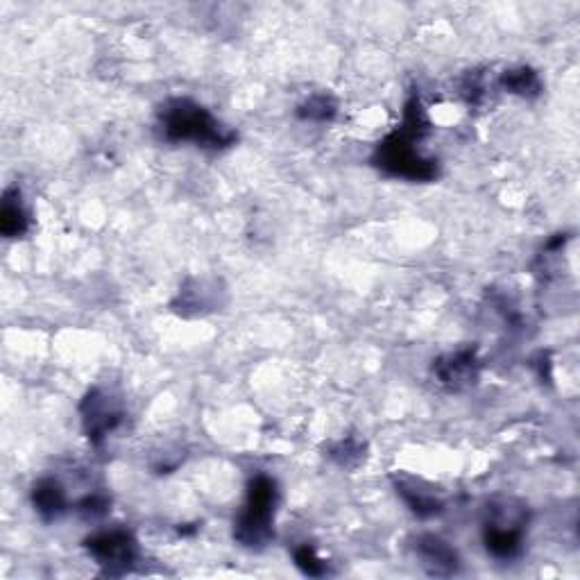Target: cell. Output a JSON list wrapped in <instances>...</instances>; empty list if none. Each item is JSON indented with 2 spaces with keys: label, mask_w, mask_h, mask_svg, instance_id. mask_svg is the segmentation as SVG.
<instances>
[{
  "label": "cell",
  "mask_w": 580,
  "mask_h": 580,
  "mask_svg": "<svg viewBox=\"0 0 580 580\" xmlns=\"http://www.w3.org/2000/svg\"><path fill=\"white\" fill-rule=\"evenodd\" d=\"M501 87L508 93H513V96L537 98L542 91V82H540V75H537L533 68L522 66V68H513V71L503 73Z\"/></svg>",
  "instance_id": "obj_12"
},
{
  "label": "cell",
  "mask_w": 580,
  "mask_h": 580,
  "mask_svg": "<svg viewBox=\"0 0 580 580\" xmlns=\"http://www.w3.org/2000/svg\"><path fill=\"white\" fill-rule=\"evenodd\" d=\"M338 114L336 100L329 93H315V96L306 98L300 107H297V118L311 123H329L334 121Z\"/></svg>",
  "instance_id": "obj_13"
},
{
  "label": "cell",
  "mask_w": 580,
  "mask_h": 580,
  "mask_svg": "<svg viewBox=\"0 0 580 580\" xmlns=\"http://www.w3.org/2000/svg\"><path fill=\"white\" fill-rule=\"evenodd\" d=\"M279 490L275 479L257 474L247 483V497L234 519V540L245 549H263L275 537V510Z\"/></svg>",
  "instance_id": "obj_3"
},
{
  "label": "cell",
  "mask_w": 580,
  "mask_h": 580,
  "mask_svg": "<svg viewBox=\"0 0 580 580\" xmlns=\"http://www.w3.org/2000/svg\"><path fill=\"white\" fill-rule=\"evenodd\" d=\"M30 229V213L25 211L21 191L10 186L3 193V207H0V234L5 238H21Z\"/></svg>",
  "instance_id": "obj_10"
},
{
  "label": "cell",
  "mask_w": 580,
  "mask_h": 580,
  "mask_svg": "<svg viewBox=\"0 0 580 580\" xmlns=\"http://www.w3.org/2000/svg\"><path fill=\"white\" fill-rule=\"evenodd\" d=\"M397 492L402 494V499L408 503V508H411L417 517H433L442 513V503L426 490H417L413 485L397 483Z\"/></svg>",
  "instance_id": "obj_14"
},
{
  "label": "cell",
  "mask_w": 580,
  "mask_h": 580,
  "mask_svg": "<svg viewBox=\"0 0 580 580\" xmlns=\"http://www.w3.org/2000/svg\"><path fill=\"white\" fill-rule=\"evenodd\" d=\"M32 506L44 522H55L68 510V497L57 479H39L32 485Z\"/></svg>",
  "instance_id": "obj_9"
},
{
  "label": "cell",
  "mask_w": 580,
  "mask_h": 580,
  "mask_svg": "<svg viewBox=\"0 0 580 580\" xmlns=\"http://www.w3.org/2000/svg\"><path fill=\"white\" fill-rule=\"evenodd\" d=\"M82 424L91 445L100 447L109 433H114L123 422V411L114 404V399L102 390H89L80 404Z\"/></svg>",
  "instance_id": "obj_6"
},
{
  "label": "cell",
  "mask_w": 580,
  "mask_h": 580,
  "mask_svg": "<svg viewBox=\"0 0 580 580\" xmlns=\"http://www.w3.org/2000/svg\"><path fill=\"white\" fill-rule=\"evenodd\" d=\"M415 553L431 576H454L460 567L456 549L438 535L417 537Z\"/></svg>",
  "instance_id": "obj_8"
},
{
  "label": "cell",
  "mask_w": 580,
  "mask_h": 580,
  "mask_svg": "<svg viewBox=\"0 0 580 580\" xmlns=\"http://www.w3.org/2000/svg\"><path fill=\"white\" fill-rule=\"evenodd\" d=\"M89 556L105 569L107 576H123L139 560V540L127 528H107L84 540Z\"/></svg>",
  "instance_id": "obj_5"
},
{
  "label": "cell",
  "mask_w": 580,
  "mask_h": 580,
  "mask_svg": "<svg viewBox=\"0 0 580 580\" xmlns=\"http://www.w3.org/2000/svg\"><path fill=\"white\" fill-rule=\"evenodd\" d=\"M429 130V118L417 96L404 105L402 125L383 139L372 155V164L383 173L408 182H433L438 177V161L424 157L417 150V141Z\"/></svg>",
  "instance_id": "obj_1"
},
{
  "label": "cell",
  "mask_w": 580,
  "mask_h": 580,
  "mask_svg": "<svg viewBox=\"0 0 580 580\" xmlns=\"http://www.w3.org/2000/svg\"><path fill=\"white\" fill-rule=\"evenodd\" d=\"M107 510H109V499L105 497V494H98V492L87 494V497L78 503V513L87 519L107 515Z\"/></svg>",
  "instance_id": "obj_17"
},
{
  "label": "cell",
  "mask_w": 580,
  "mask_h": 580,
  "mask_svg": "<svg viewBox=\"0 0 580 580\" xmlns=\"http://www.w3.org/2000/svg\"><path fill=\"white\" fill-rule=\"evenodd\" d=\"M293 556H295V565L300 567V571H302L304 576L322 578V576L329 574V565L318 556V551H315L313 547H309V544H302V547H297Z\"/></svg>",
  "instance_id": "obj_16"
},
{
  "label": "cell",
  "mask_w": 580,
  "mask_h": 580,
  "mask_svg": "<svg viewBox=\"0 0 580 580\" xmlns=\"http://www.w3.org/2000/svg\"><path fill=\"white\" fill-rule=\"evenodd\" d=\"M329 456L334 458L340 467L354 469L365 460V442L354 438V435H347V438H343L331 447Z\"/></svg>",
  "instance_id": "obj_15"
},
{
  "label": "cell",
  "mask_w": 580,
  "mask_h": 580,
  "mask_svg": "<svg viewBox=\"0 0 580 580\" xmlns=\"http://www.w3.org/2000/svg\"><path fill=\"white\" fill-rule=\"evenodd\" d=\"M216 306V286L211 290L207 288V281L202 279H191L179 288L177 300L173 302V309L179 315H200L213 311Z\"/></svg>",
  "instance_id": "obj_11"
},
{
  "label": "cell",
  "mask_w": 580,
  "mask_h": 580,
  "mask_svg": "<svg viewBox=\"0 0 580 580\" xmlns=\"http://www.w3.org/2000/svg\"><path fill=\"white\" fill-rule=\"evenodd\" d=\"M528 510L515 499L492 501L483 524V542L497 560H513L524 549Z\"/></svg>",
  "instance_id": "obj_4"
},
{
  "label": "cell",
  "mask_w": 580,
  "mask_h": 580,
  "mask_svg": "<svg viewBox=\"0 0 580 580\" xmlns=\"http://www.w3.org/2000/svg\"><path fill=\"white\" fill-rule=\"evenodd\" d=\"M159 127L168 143H195L198 148H232L238 134L191 98H170L159 109Z\"/></svg>",
  "instance_id": "obj_2"
},
{
  "label": "cell",
  "mask_w": 580,
  "mask_h": 580,
  "mask_svg": "<svg viewBox=\"0 0 580 580\" xmlns=\"http://www.w3.org/2000/svg\"><path fill=\"white\" fill-rule=\"evenodd\" d=\"M479 372L481 361L476 356V349H460V352L442 356L433 363V374L449 390H465L474 386Z\"/></svg>",
  "instance_id": "obj_7"
}]
</instances>
